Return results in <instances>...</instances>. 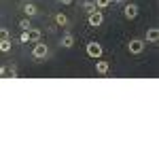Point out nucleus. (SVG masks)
<instances>
[{
	"instance_id": "1",
	"label": "nucleus",
	"mask_w": 159,
	"mask_h": 159,
	"mask_svg": "<svg viewBox=\"0 0 159 159\" xmlns=\"http://www.w3.org/2000/svg\"><path fill=\"white\" fill-rule=\"evenodd\" d=\"M144 47H147V43H144V40H140V38H134V40H129V43H127V51H129L132 55H140V53L144 51Z\"/></svg>"
},
{
	"instance_id": "2",
	"label": "nucleus",
	"mask_w": 159,
	"mask_h": 159,
	"mask_svg": "<svg viewBox=\"0 0 159 159\" xmlns=\"http://www.w3.org/2000/svg\"><path fill=\"white\" fill-rule=\"evenodd\" d=\"M102 53H104V49H102V45H100V43H96V40L87 43V55H89V57L100 60V57H102Z\"/></svg>"
},
{
	"instance_id": "3",
	"label": "nucleus",
	"mask_w": 159,
	"mask_h": 159,
	"mask_svg": "<svg viewBox=\"0 0 159 159\" xmlns=\"http://www.w3.org/2000/svg\"><path fill=\"white\" fill-rule=\"evenodd\" d=\"M47 55H49V47L43 45L40 40H36V45H34V49H32V57H34V60H45Z\"/></svg>"
},
{
	"instance_id": "4",
	"label": "nucleus",
	"mask_w": 159,
	"mask_h": 159,
	"mask_svg": "<svg viewBox=\"0 0 159 159\" xmlns=\"http://www.w3.org/2000/svg\"><path fill=\"white\" fill-rule=\"evenodd\" d=\"M102 21H104V15H102V11H91L87 13V24L91 25V28H98V25H102Z\"/></svg>"
},
{
	"instance_id": "5",
	"label": "nucleus",
	"mask_w": 159,
	"mask_h": 159,
	"mask_svg": "<svg viewBox=\"0 0 159 159\" xmlns=\"http://www.w3.org/2000/svg\"><path fill=\"white\" fill-rule=\"evenodd\" d=\"M123 17H125V19H136V17H138V4H136V2L125 4V9H123Z\"/></svg>"
},
{
	"instance_id": "6",
	"label": "nucleus",
	"mask_w": 159,
	"mask_h": 159,
	"mask_svg": "<svg viewBox=\"0 0 159 159\" xmlns=\"http://www.w3.org/2000/svg\"><path fill=\"white\" fill-rule=\"evenodd\" d=\"M144 43H151V45H157L159 43V30L157 28H148L147 30V40Z\"/></svg>"
},
{
	"instance_id": "7",
	"label": "nucleus",
	"mask_w": 159,
	"mask_h": 159,
	"mask_svg": "<svg viewBox=\"0 0 159 159\" xmlns=\"http://www.w3.org/2000/svg\"><path fill=\"white\" fill-rule=\"evenodd\" d=\"M60 45L64 47V49H72V47H74V36L70 34V32H66V34L61 36V43H60Z\"/></svg>"
},
{
	"instance_id": "8",
	"label": "nucleus",
	"mask_w": 159,
	"mask_h": 159,
	"mask_svg": "<svg viewBox=\"0 0 159 159\" xmlns=\"http://www.w3.org/2000/svg\"><path fill=\"white\" fill-rule=\"evenodd\" d=\"M25 32H28V40H32V43L40 40V36H43V32H40V30H36V28H32V25H30Z\"/></svg>"
},
{
	"instance_id": "9",
	"label": "nucleus",
	"mask_w": 159,
	"mask_h": 159,
	"mask_svg": "<svg viewBox=\"0 0 159 159\" xmlns=\"http://www.w3.org/2000/svg\"><path fill=\"white\" fill-rule=\"evenodd\" d=\"M24 13L28 15V17H34V15L38 13L36 4H32V2H25V4H24Z\"/></svg>"
},
{
	"instance_id": "10",
	"label": "nucleus",
	"mask_w": 159,
	"mask_h": 159,
	"mask_svg": "<svg viewBox=\"0 0 159 159\" xmlns=\"http://www.w3.org/2000/svg\"><path fill=\"white\" fill-rule=\"evenodd\" d=\"M108 61H96V72L98 74H108Z\"/></svg>"
},
{
	"instance_id": "11",
	"label": "nucleus",
	"mask_w": 159,
	"mask_h": 159,
	"mask_svg": "<svg viewBox=\"0 0 159 159\" xmlns=\"http://www.w3.org/2000/svg\"><path fill=\"white\" fill-rule=\"evenodd\" d=\"M55 24L57 25H68V17H66L64 13H57V15H55Z\"/></svg>"
},
{
	"instance_id": "12",
	"label": "nucleus",
	"mask_w": 159,
	"mask_h": 159,
	"mask_svg": "<svg viewBox=\"0 0 159 159\" xmlns=\"http://www.w3.org/2000/svg\"><path fill=\"white\" fill-rule=\"evenodd\" d=\"M0 51H2V53H9V51H11V38L0 40Z\"/></svg>"
},
{
	"instance_id": "13",
	"label": "nucleus",
	"mask_w": 159,
	"mask_h": 159,
	"mask_svg": "<svg viewBox=\"0 0 159 159\" xmlns=\"http://www.w3.org/2000/svg\"><path fill=\"white\" fill-rule=\"evenodd\" d=\"M83 9H85L87 13H91V11H96L98 7H96V2H93V0H85V2H83Z\"/></svg>"
},
{
	"instance_id": "14",
	"label": "nucleus",
	"mask_w": 159,
	"mask_h": 159,
	"mask_svg": "<svg viewBox=\"0 0 159 159\" xmlns=\"http://www.w3.org/2000/svg\"><path fill=\"white\" fill-rule=\"evenodd\" d=\"M7 38H11V32L7 28H0V40H7Z\"/></svg>"
},
{
	"instance_id": "15",
	"label": "nucleus",
	"mask_w": 159,
	"mask_h": 159,
	"mask_svg": "<svg viewBox=\"0 0 159 159\" xmlns=\"http://www.w3.org/2000/svg\"><path fill=\"white\" fill-rule=\"evenodd\" d=\"M108 4H110V0H96V7L98 9H106Z\"/></svg>"
},
{
	"instance_id": "16",
	"label": "nucleus",
	"mask_w": 159,
	"mask_h": 159,
	"mask_svg": "<svg viewBox=\"0 0 159 159\" xmlns=\"http://www.w3.org/2000/svg\"><path fill=\"white\" fill-rule=\"evenodd\" d=\"M19 28H21V30H28V28H30V21H28V19H21V21H19Z\"/></svg>"
},
{
	"instance_id": "17",
	"label": "nucleus",
	"mask_w": 159,
	"mask_h": 159,
	"mask_svg": "<svg viewBox=\"0 0 159 159\" xmlns=\"http://www.w3.org/2000/svg\"><path fill=\"white\" fill-rule=\"evenodd\" d=\"M19 40H21V43H30V40H28V32H21V36H19Z\"/></svg>"
},
{
	"instance_id": "18",
	"label": "nucleus",
	"mask_w": 159,
	"mask_h": 159,
	"mask_svg": "<svg viewBox=\"0 0 159 159\" xmlns=\"http://www.w3.org/2000/svg\"><path fill=\"white\" fill-rule=\"evenodd\" d=\"M7 72H9V70H7V66H0V76H4Z\"/></svg>"
},
{
	"instance_id": "19",
	"label": "nucleus",
	"mask_w": 159,
	"mask_h": 159,
	"mask_svg": "<svg viewBox=\"0 0 159 159\" xmlns=\"http://www.w3.org/2000/svg\"><path fill=\"white\" fill-rule=\"evenodd\" d=\"M60 2H61V4H66V7H68V4H72L74 0H60Z\"/></svg>"
},
{
	"instance_id": "20",
	"label": "nucleus",
	"mask_w": 159,
	"mask_h": 159,
	"mask_svg": "<svg viewBox=\"0 0 159 159\" xmlns=\"http://www.w3.org/2000/svg\"><path fill=\"white\" fill-rule=\"evenodd\" d=\"M110 2H123V0H110Z\"/></svg>"
}]
</instances>
